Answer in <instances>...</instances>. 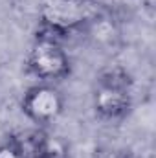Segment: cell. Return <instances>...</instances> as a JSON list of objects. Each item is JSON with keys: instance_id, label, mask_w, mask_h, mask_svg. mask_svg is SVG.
<instances>
[{"instance_id": "1", "label": "cell", "mask_w": 156, "mask_h": 158, "mask_svg": "<svg viewBox=\"0 0 156 158\" xmlns=\"http://www.w3.org/2000/svg\"><path fill=\"white\" fill-rule=\"evenodd\" d=\"M96 116L103 121H119L132 109V79L121 70H107L96 81L92 94Z\"/></svg>"}, {"instance_id": "2", "label": "cell", "mask_w": 156, "mask_h": 158, "mask_svg": "<svg viewBox=\"0 0 156 158\" xmlns=\"http://www.w3.org/2000/svg\"><path fill=\"white\" fill-rule=\"evenodd\" d=\"M26 72L39 83H59L70 77L72 59L57 37L44 33L33 40L24 61Z\"/></svg>"}, {"instance_id": "3", "label": "cell", "mask_w": 156, "mask_h": 158, "mask_svg": "<svg viewBox=\"0 0 156 158\" xmlns=\"http://www.w3.org/2000/svg\"><path fill=\"white\" fill-rule=\"evenodd\" d=\"M94 19L96 15L88 0H44L40 7L42 26L53 37L83 30Z\"/></svg>"}, {"instance_id": "4", "label": "cell", "mask_w": 156, "mask_h": 158, "mask_svg": "<svg viewBox=\"0 0 156 158\" xmlns=\"http://www.w3.org/2000/svg\"><path fill=\"white\" fill-rule=\"evenodd\" d=\"M20 110L26 119L35 125L53 123L64 112V96L55 85L37 83L24 92L20 99Z\"/></svg>"}, {"instance_id": "5", "label": "cell", "mask_w": 156, "mask_h": 158, "mask_svg": "<svg viewBox=\"0 0 156 158\" xmlns=\"http://www.w3.org/2000/svg\"><path fill=\"white\" fill-rule=\"evenodd\" d=\"M0 158H26V155L11 138H7L6 142L0 143Z\"/></svg>"}, {"instance_id": "6", "label": "cell", "mask_w": 156, "mask_h": 158, "mask_svg": "<svg viewBox=\"0 0 156 158\" xmlns=\"http://www.w3.org/2000/svg\"><path fill=\"white\" fill-rule=\"evenodd\" d=\"M0 66H2V63H0Z\"/></svg>"}]
</instances>
